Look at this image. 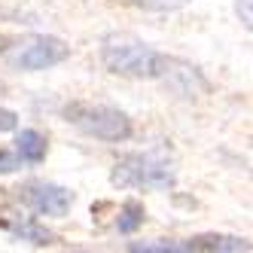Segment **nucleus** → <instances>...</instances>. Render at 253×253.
I'll list each match as a JSON object with an SVG mask.
<instances>
[{
    "mask_svg": "<svg viewBox=\"0 0 253 253\" xmlns=\"http://www.w3.org/2000/svg\"><path fill=\"white\" fill-rule=\"evenodd\" d=\"M70 58V46L58 37H28L25 43L15 46V52L9 55V64L15 70H28V74H37V70H49L61 61Z\"/></svg>",
    "mask_w": 253,
    "mask_h": 253,
    "instance_id": "obj_4",
    "label": "nucleus"
},
{
    "mask_svg": "<svg viewBox=\"0 0 253 253\" xmlns=\"http://www.w3.org/2000/svg\"><path fill=\"white\" fill-rule=\"evenodd\" d=\"M3 92H6V85H3V83H0V95H3Z\"/></svg>",
    "mask_w": 253,
    "mask_h": 253,
    "instance_id": "obj_15",
    "label": "nucleus"
},
{
    "mask_svg": "<svg viewBox=\"0 0 253 253\" xmlns=\"http://www.w3.org/2000/svg\"><path fill=\"white\" fill-rule=\"evenodd\" d=\"M156 80H162L180 98H202L211 92V83L202 77V70L180 61V58H168V55H165V64H162Z\"/></svg>",
    "mask_w": 253,
    "mask_h": 253,
    "instance_id": "obj_6",
    "label": "nucleus"
},
{
    "mask_svg": "<svg viewBox=\"0 0 253 253\" xmlns=\"http://www.w3.org/2000/svg\"><path fill=\"white\" fill-rule=\"evenodd\" d=\"M235 9H238V15H241L244 28H250V25H253V9H250V0H238V3H235Z\"/></svg>",
    "mask_w": 253,
    "mask_h": 253,
    "instance_id": "obj_14",
    "label": "nucleus"
},
{
    "mask_svg": "<svg viewBox=\"0 0 253 253\" xmlns=\"http://www.w3.org/2000/svg\"><path fill=\"white\" fill-rule=\"evenodd\" d=\"M143 220H147V211H143V205L140 202H125L122 205V211H119V216H116V229L122 232V235H131V232H137L140 226H143Z\"/></svg>",
    "mask_w": 253,
    "mask_h": 253,
    "instance_id": "obj_9",
    "label": "nucleus"
},
{
    "mask_svg": "<svg viewBox=\"0 0 253 253\" xmlns=\"http://www.w3.org/2000/svg\"><path fill=\"white\" fill-rule=\"evenodd\" d=\"M22 205L40 216H64L74 208V192L58 186V183H46V180H31L19 189Z\"/></svg>",
    "mask_w": 253,
    "mask_h": 253,
    "instance_id": "obj_5",
    "label": "nucleus"
},
{
    "mask_svg": "<svg viewBox=\"0 0 253 253\" xmlns=\"http://www.w3.org/2000/svg\"><path fill=\"white\" fill-rule=\"evenodd\" d=\"M19 156H12L6 150H0V174H12V171H19Z\"/></svg>",
    "mask_w": 253,
    "mask_h": 253,
    "instance_id": "obj_12",
    "label": "nucleus"
},
{
    "mask_svg": "<svg viewBox=\"0 0 253 253\" xmlns=\"http://www.w3.org/2000/svg\"><path fill=\"white\" fill-rule=\"evenodd\" d=\"M101 64L116 77L156 80L165 64V55L134 34H107L101 40Z\"/></svg>",
    "mask_w": 253,
    "mask_h": 253,
    "instance_id": "obj_1",
    "label": "nucleus"
},
{
    "mask_svg": "<svg viewBox=\"0 0 253 253\" xmlns=\"http://www.w3.org/2000/svg\"><path fill=\"white\" fill-rule=\"evenodd\" d=\"M15 156H19V162H28V165H40L46 159V137L37 128H22L15 134Z\"/></svg>",
    "mask_w": 253,
    "mask_h": 253,
    "instance_id": "obj_8",
    "label": "nucleus"
},
{
    "mask_svg": "<svg viewBox=\"0 0 253 253\" xmlns=\"http://www.w3.org/2000/svg\"><path fill=\"white\" fill-rule=\"evenodd\" d=\"M110 183L119 189H174L177 171L165 150L128 153L113 165Z\"/></svg>",
    "mask_w": 253,
    "mask_h": 253,
    "instance_id": "obj_2",
    "label": "nucleus"
},
{
    "mask_svg": "<svg viewBox=\"0 0 253 253\" xmlns=\"http://www.w3.org/2000/svg\"><path fill=\"white\" fill-rule=\"evenodd\" d=\"M61 116L77 131L95 137V140L122 143V140L131 137V119L119 107H110V104H80V101H74V104L64 107Z\"/></svg>",
    "mask_w": 253,
    "mask_h": 253,
    "instance_id": "obj_3",
    "label": "nucleus"
},
{
    "mask_svg": "<svg viewBox=\"0 0 253 253\" xmlns=\"http://www.w3.org/2000/svg\"><path fill=\"white\" fill-rule=\"evenodd\" d=\"M128 250H147V253H186L183 241H143V244H128Z\"/></svg>",
    "mask_w": 253,
    "mask_h": 253,
    "instance_id": "obj_11",
    "label": "nucleus"
},
{
    "mask_svg": "<svg viewBox=\"0 0 253 253\" xmlns=\"http://www.w3.org/2000/svg\"><path fill=\"white\" fill-rule=\"evenodd\" d=\"M183 250L186 253H247L250 250V241L247 238H238V235H195V238H186L183 241Z\"/></svg>",
    "mask_w": 253,
    "mask_h": 253,
    "instance_id": "obj_7",
    "label": "nucleus"
},
{
    "mask_svg": "<svg viewBox=\"0 0 253 253\" xmlns=\"http://www.w3.org/2000/svg\"><path fill=\"white\" fill-rule=\"evenodd\" d=\"M15 235H19V238L22 241H31V244H52V241H55V235H52L46 226H40L37 220H25V223H19V226H15L12 229Z\"/></svg>",
    "mask_w": 253,
    "mask_h": 253,
    "instance_id": "obj_10",
    "label": "nucleus"
},
{
    "mask_svg": "<svg viewBox=\"0 0 253 253\" xmlns=\"http://www.w3.org/2000/svg\"><path fill=\"white\" fill-rule=\"evenodd\" d=\"M15 128H19V116L6 107H0V131H15Z\"/></svg>",
    "mask_w": 253,
    "mask_h": 253,
    "instance_id": "obj_13",
    "label": "nucleus"
}]
</instances>
